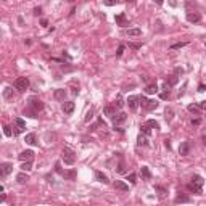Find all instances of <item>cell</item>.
<instances>
[{"instance_id":"1","label":"cell","mask_w":206,"mask_h":206,"mask_svg":"<svg viewBox=\"0 0 206 206\" xmlns=\"http://www.w3.org/2000/svg\"><path fill=\"white\" fill-rule=\"evenodd\" d=\"M203 184H204V179H203V177L198 176V174H195L193 177H192V182L187 185V188H188L190 192H193V193H201Z\"/></svg>"},{"instance_id":"2","label":"cell","mask_w":206,"mask_h":206,"mask_svg":"<svg viewBox=\"0 0 206 206\" xmlns=\"http://www.w3.org/2000/svg\"><path fill=\"white\" fill-rule=\"evenodd\" d=\"M61 160H63L65 164L73 166L74 163H76V153L71 150L69 147H65V148H63V151H61Z\"/></svg>"},{"instance_id":"3","label":"cell","mask_w":206,"mask_h":206,"mask_svg":"<svg viewBox=\"0 0 206 206\" xmlns=\"http://www.w3.org/2000/svg\"><path fill=\"white\" fill-rule=\"evenodd\" d=\"M140 106L143 110H147V111H153V110L158 108V102L156 100H148V98H145V97H140Z\"/></svg>"},{"instance_id":"4","label":"cell","mask_w":206,"mask_h":206,"mask_svg":"<svg viewBox=\"0 0 206 206\" xmlns=\"http://www.w3.org/2000/svg\"><path fill=\"white\" fill-rule=\"evenodd\" d=\"M29 108L32 110V113H35V115H37L39 111L44 110V102L39 100L37 97H31V98H29Z\"/></svg>"},{"instance_id":"5","label":"cell","mask_w":206,"mask_h":206,"mask_svg":"<svg viewBox=\"0 0 206 206\" xmlns=\"http://www.w3.org/2000/svg\"><path fill=\"white\" fill-rule=\"evenodd\" d=\"M13 86H15V89L19 90V92H26L27 87H29V79H27V77H18V79L13 82Z\"/></svg>"},{"instance_id":"6","label":"cell","mask_w":206,"mask_h":206,"mask_svg":"<svg viewBox=\"0 0 206 206\" xmlns=\"http://www.w3.org/2000/svg\"><path fill=\"white\" fill-rule=\"evenodd\" d=\"M126 103H127V106H129V110L135 111V110H137V106L140 105V97H137V95H131V97L126 100Z\"/></svg>"},{"instance_id":"7","label":"cell","mask_w":206,"mask_h":206,"mask_svg":"<svg viewBox=\"0 0 206 206\" xmlns=\"http://www.w3.org/2000/svg\"><path fill=\"white\" fill-rule=\"evenodd\" d=\"M18 158H19V161H23V163L32 161V158H34V151H32V150H24V151H21V153L18 155Z\"/></svg>"},{"instance_id":"8","label":"cell","mask_w":206,"mask_h":206,"mask_svg":"<svg viewBox=\"0 0 206 206\" xmlns=\"http://www.w3.org/2000/svg\"><path fill=\"white\" fill-rule=\"evenodd\" d=\"M187 21H188V23H200V21H201V15H200V13H198V11H188L187 13Z\"/></svg>"},{"instance_id":"9","label":"cell","mask_w":206,"mask_h":206,"mask_svg":"<svg viewBox=\"0 0 206 206\" xmlns=\"http://www.w3.org/2000/svg\"><path fill=\"white\" fill-rule=\"evenodd\" d=\"M11 171H13V164H10V163H2L0 164V176L2 177H6Z\"/></svg>"},{"instance_id":"10","label":"cell","mask_w":206,"mask_h":206,"mask_svg":"<svg viewBox=\"0 0 206 206\" xmlns=\"http://www.w3.org/2000/svg\"><path fill=\"white\" fill-rule=\"evenodd\" d=\"M26 131V123L21 118H16L15 119V134H21Z\"/></svg>"},{"instance_id":"11","label":"cell","mask_w":206,"mask_h":206,"mask_svg":"<svg viewBox=\"0 0 206 206\" xmlns=\"http://www.w3.org/2000/svg\"><path fill=\"white\" fill-rule=\"evenodd\" d=\"M126 119H127V115H126V113H123V111L118 113V115H115V116L111 118V121H113V124H115V127H116L118 124H123Z\"/></svg>"},{"instance_id":"12","label":"cell","mask_w":206,"mask_h":206,"mask_svg":"<svg viewBox=\"0 0 206 206\" xmlns=\"http://www.w3.org/2000/svg\"><path fill=\"white\" fill-rule=\"evenodd\" d=\"M61 110L65 115H73V111H74V102H65L61 106Z\"/></svg>"},{"instance_id":"13","label":"cell","mask_w":206,"mask_h":206,"mask_svg":"<svg viewBox=\"0 0 206 206\" xmlns=\"http://www.w3.org/2000/svg\"><path fill=\"white\" fill-rule=\"evenodd\" d=\"M113 187H115L116 190H119V192H127L129 190V185H127L124 180H115L113 182Z\"/></svg>"},{"instance_id":"14","label":"cell","mask_w":206,"mask_h":206,"mask_svg":"<svg viewBox=\"0 0 206 206\" xmlns=\"http://www.w3.org/2000/svg\"><path fill=\"white\" fill-rule=\"evenodd\" d=\"M190 153V142H182L179 147V155L180 156H187Z\"/></svg>"},{"instance_id":"15","label":"cell","mask_w":206,"mask_h":206,"mask_svg":"<svg viewBox=\"0 0 206 206\" xmlns=\"http://www.w3.org/2000/svg\"><path fill=\"white\" fill-rule=\"evenodd\" d=\"M103 113H105V116L113 118V116L116 115V108H115V105H106L105 108H103Z\"/></svg>"},{"instance_id":"16","label":"cell","mask_w":206,"mask_h":206,"mask_svg":"<svg viewBox=\"0 0 206 206\" xmlns=\"http://www.w3.org/2000/svg\"><path fill=\"white\" fill-rule=\"evenodd\" d=\"M177 81H179V79H177V76H169V79H166V81H164V89H166V90H169L172 86H176Z\"/></svg>"},{"instance_id":"17","label":"cell","mask_w":206,"mask_h":206,"mask_svg":"<svg viewBox=\"0 0 206 206\" xmlns=\"http://www.w3.org/2000/svg\"><path fill=\"white\" fill-rule=\"evenodd\" d=\"M95 179L98 182H102V184H110V179H108V176L103 174L102 171H95Z\"/></svg>"},{"instance_id":"18","label":"cell","mask_w":206,"mask_h":206,"mask_svg":"<svg viewBox=\"0 0 206 206\" xmlns=\"http://www.w3.org/2000/svg\"><path fill=\"white\" fill-rule=\"evenodd\" d=\"M124 32L127 35H131V37H139V35H142V29H139V27H131V29H126Z\"/></svg>"},{"instance_id":"19","label":"cell","mask_w":206,"mask_h":206,"mask_svg":"<svg viewBox=\"0 0 206 206\" xmlns=\"http://www.w3.org/2000/svg\"><path fill=\"white\" fill-rule=\"evenodd\" d=\"M156 92H158V86L156 84H148L145 87V94H148V95H155Z\"/></svg>"},{"instance_id":"20","label":"cell","mask_w":206,"mask_h":206,"mask_svg":"<svg viewBox=\"0 0 206 206\" xmlns=\"http://www.w3.org/2000/svg\"><path fill=\"white\" fill-rule=\"evenodd\" d=\"M53 97L56 98V100H65L66 90H65V89H56V90H55V94H53Z\"/></svg>"},{"instance_id":"21","label":"cell","mask_w":206,"mask_h":206,"mask_svg":"<svg viewBox=\"0 0 206 206\" xmlns=\"http://www.w3.org/2000/svg\"><path fill=\"white\" fill-rule=\"evenodd\" d=\"M24 142L27 145H35V143H37V137H35V134H27Z\"/></svg>"},{"instance_id":"22","label":"cell","mask_w":206,"mask_h":206,"mask_svg":"<svg viewBox=\"0 0 206 206\" xmlns=\"http://www.w3.org/2000/svg\"><path fill=\"white\" fill-rule=\"evenodd\" d=\"M140 174H142V177L143 179H151V172H150V169H148V166H142V169H140Z\"/></svg>"},{"instance_id":"23","label":"cell","mask_w":206,"mask_h":206,"mask_svg":"<svg viewBox=\"0 0 206 206\" xmlns=\"http://www.w3.org/2000/svg\"><path fill=\"white\" fill-rule=\"evenodd\" d=\"M27 180H29V177H27V174H26V172H19V174L16 176V182H18V184H21V185H23V184H26Z\"/></svg>"},{"instance_id":"24","label":"cell","mask_w":206,"mask_h":206,"mask_svg":"<svg viewBox=\"0 0 206 206\" xmlns=\"http://www.w3.org/2000/svg\"><path fill=\"white\" fill-rule=\"evenodd\" d=\"M113 105H115V108H116V110H121V108L124 106V100H123V97H121V95H118V97H116V100H115V103H113Z\"/></svg>"},{"instance_id":"25","label":"cell","mask_w":206,"mask_h":206,"mask_svg":"<svg viewBox=\"0 0 206 206\" xmlns=\"http://www.w3.org/2000/svg\"><path fill=\"white\" fill-rule=\"evenodd\" d=\"M137 145H139V147H147V145H148L147 137H145V135H142V134H140V135L137 137Z\"/></svg>"},{"instance_id":"26","label":"cell","mask_w":206,"mask_h":206,"mask_svg":"<svg viewBox=\"0 0 206 206\" xmlns=\"http://www.w3.org/2000/svg\"><path fill=\"white\" fill-rule=\"evenodd\" d=\"M140 134H143V135H151V129L147 124H142L140 126Z\"/></svg>"},{"instance_id":"27","label":"cell","mask_w":206,"mask_h":206,"mask_svg":"<svg viewBox=\"0 0 206 206\" xmlns=\"http://www.w3.org/2000/svg\"><path fill=\"white\" fill-rule=\"evenodd\" d=\"M147 126L150 127V129H160L158 121H155V119H148V121H147Z\"/></svg>"},{"instance_id":"28","label":"cell","mask_w":206,"mask_h":206,"mask_svg":"<svg viewBox=\"0 0 206 206\" xmlns=\"http://www.w3.org/2000/svg\"><path fill=\"white\" fill-rule=\"evenodd\" d=\"M164 118H166V121L168 123H171L172 121V116H174V111H172V108H166V111H164Z\"/></svg>"},{"instance_id":"29","label":"cell","mask_w":206,"mask_h":206,"mask_svg":"<svg viewBox=\"0 0 206 206\" xmlns=\"http://www.w3.org/2000/svg\"><path fill=\"white\" fill-rule=\"evenodd\" d=\"M187 201H190V198L188 196H185V195H177L176 196V203H187Z\"/></svg>"},{"instance_id":"30","label":"cell","mask_w":206,"mask_h":206,"mask_svg":"<svg viewBox=\"0 0 206 206\" xmlns=\"http://www.w3.org/2000/svg\"><path fill=\"white\" fill-rule=\"evenodd\" d=\"M187 110L190 111V113H193V115H200V106H195V105H188L187 106Z\"/></svg>"},{"instance_id":"31","label":"cell","mask_w":206,"mask_h":206,"mask_svg":"<svg viewBox=\"0 0 206 206\" xmlns=\"http://www.w3.org/2000/svg\"><path fill=\"white\" fill-rule=\"evenodd\" d=\"M116 23L119 24H126V13H119V15H116Z\"/></svg>"},{"instance_id":"32","label":"cell","mask_w":206,"mask_h":206,"mask_svg":"<svg viewBox=\"0 0 206 206\" xmlns=\"http://www.w3.org/2000/svg\"><path fill=\"white\" fill-rule=\"evenodd\" d=\"M126 180H129L132 185H135V184H137V174H135V172H131L129 176H127V179H126Z\"/></svg>"},{"instance_id":"33","label":"cell","mask_w":206,"mask_h":206,"mask_svg":"<svg viewBox=\"0 0 206 206\" xmlns=\"http://www.w3.org/2000/svg\"><path fill=\"white\" fill-rule=\"evenodd\" d=\"M21 169H23V172H29L31 169H32V164H31V161H27V163H23V164H21Z\"/></svg>"},{"instance_id":"34","label":"cell","mask_w":206,"mask_h":206,"mask_svg":"<svg viewBox=\"0 0 206 206\" xmlns=\"http://www.w3.org/2000/svg\"><path fill=\"white\" fill-rule=\"evenodd\" d=\"M185 45H187V42H177V44H172L169 48H171V50H177V48H182V47H185Z\"/></svg>"},{"instance_id":"35","label":"cell","mask_w":206,"mask_h":206,"mask_svg":"<svg viewBox=\"0 0 206 206\" xmlns=\"http://www.w3.org/2000/svg\"><path fill=\"white\" fill-rule=\"evenodd\" d=\"M155 190L158 192V193H160L161 196H164V195L168 193V190H166L164 187H161V185H155Z\"/></svg>"},{"instance_id":"36","label":"cell","mask_w":206,"mask_h":206,"mask_svg":"<svg viewBox=\"0 0 206 206\" xmlns=\"http://www.w3.org/2000/svg\"><path fill=\"white\" fill-rule=\"evenodd\" d=\"M3 97L6 98V100H10V98H11V89H10V87H6V89L3 90Z\"/></svg>"},{"instance_id":"37","label":"cell","mask_w":206,"mask_h":206,"mask_svg":"<svg viewBox=\"0 0 206 206\" xmlns=\"http://www.w3.org/2000/svg\"><path fill=\"white\" fill-rule=\"evenodd\" d=\"M3 134H5L6 137H10V135H11V131H10V127H8V126H3Z\"/></svg>"},{"instance_id":"38","label":"cell","mask_w":206,"mask_h":206,"mask_svg":"<svg viewBox=\"0 0 206 206\" xmlns=\"http://www.w3.org/2000/svg\"><path fill=\"white\" fill-rule=\"evenodd\" d=\"M92 116H94V110H89L87 111V116H86V123H89V121L92 119Z\"/></svg>"},{"instance_id":"39","label":"cell","mask_w":206,"mask_h":206,"mask_svg":"<svg viewBox=\"0 0 206 206\" xmlns=\"http://www.w3.org/2000/svg\"><path fill=\"white\" fill-rule=\"evenodd\" d=\"M124 53V45H119V48H118V52H116V56H121Z\"/></svg>"},{"instance_id":"40","label":"cell","mask_w":206,"mask_h":206,"mask_svg":"<svg viewBox=\"0 0 206 206\" xmlns=\"http://www.w3.org/2000/svg\"><path fill=\"white\" fill-rule=\"evenodd\" d=\"M174 73H176L174 76H179V74H184V69H182V68H176V69H174Z\"/></svg>"},{"instance_id":"41","label":"cell","mask_w":206,"mask_h":206,"mask_svg":"<svg viewBox=\"0 0 206 206\" xmlns=\"http://www.w3.org/2000/svg\"><path fill=\"white\" fill-rule=\"evenodd\" d=\"M160 97L163 98V100H166V98H169V90H168V92H163V94H161Z\"/></svg>"},{"instance_id":"42","label":"cell","mask_w":206,"mask_h":206,"mask_svg":"<svg viewBox=\"0 0 206 206\" xmlns=\"http://www.w3.org/2000/svg\"><path fill=\"white\" fill-rule=\"evenodd\" d=\"M129 47H131V48H134V50H137V48H140V47H142V44H129Z\"/></svg>"},{"instance_id":"43","label":"cell","mask_w":206,"mask_h":206,"mask_svg":"<svg viewBox=\"0 0 206 206\" xmlns=\"http://www.w3.org/2000/svg\"><path fill=\"white\" fill-rule=\"evenodd\" d=\"M206 90V86L204 84H200V86H198V92H204Z\"/></svg>"},{"instance_id":"44","label":"cell","mask_w":206,"mask_h":206,"mask_svg":"<svg viewBox=\"0 0 206 206\" xmlns=\"http://www.w3.org/2000/svg\"><path fill=\"white\" fill-rule=\"evenodd\" d=\"M200 108H201V110H206V100H203V102L200 103Z\"/></svg>"},{"instance_id":"45","label":"cell","mask_w":206,"mask_h":206,"mask_svg":"<svg viewBox=\"0 0 206 206\" xmlns=\"http://www.w3.org/2000/svg\"><path fill=\"white\" fill-rule=\"evenodd\" d=\"M40 11H42V10H40V6H39V8H34V15H39Z\"/></svg>"},{"instance_id":"46","label":"cell","mask_w":206,"mask_h":206,"mask_svg":"<svg viewBox=\"0 0 206 206\" xmlns=\"http://www.w3.org/2000/svg\"><path fill=\"white\" fill-rule=\"evenodd\" d=\"M192 124H195V126L200 124V119H192Z\"/></svg>"},{"instance_id":"47","label":"cell","mask_w":206,"mask_h":206,"mask_svg":"<svg viewBox=\"0 0 206 206\" xmlns=\"http://www.w3.org/2000/svg\"><path fill=\"white\" fill-rule=\"evenodd\" d=\"M203 143L206 145V135H203Z\"/></svg>"}]
</instances>
